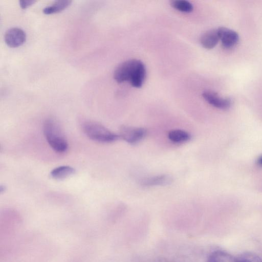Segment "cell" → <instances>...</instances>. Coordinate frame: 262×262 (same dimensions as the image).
I'll return each instance as SVG.
<instances>
[{
    "label": "cell",
    "instance_id": "7c38bea8",
    "mask_svg": "<svg viewBox=\"0 0 262 262\" xmlns=\"http://www.w3.org/2000/svg\"><path fill=\"white\" fill-rule=\"evenodd\" d=\"M72 3L71 1H57L51 5L45 7L43 9V13L46 14H52L60 12L67 7Z\"/></svg>",
    "mask_w": 262,
    "mask_h": 262
},
{
    "label": "cell",
    "instance_id": "3957f363",
    "mask_svg": "<svg viewBox=\"0 0 262 262\" xmlns=\"http://www.w3.org/2000/svg\"><path fill=\"white\" fill-rule=\"evenodd\" d=\"M82 130L90 139L100 143H111L117 140V135L102 124L92 121H86L82 125Z\"/></svg>",
    "mask_w": 262,
    "mask_h": 262
},
{
    "label": "cell",
    "instance_id": "2e32d148",
    "mask_svg": "<svg viewBox=\"0 0 262 262\" xmlns=\"http://www.w3.org/2000/svg\"><path fill=\"white\" fill-rule=\"evenodd\" d=\"M36 2V1L34 0H26V1H19V4L20 7L24 9L32 5Z\"/></svg>",
    "mask_w": 262,
    "mask_h": 262
},
{
    "label": "cell",
    "instance_id": "8992f818",
    "mask_svg": "<svg viewBox=\"0 0 262 262\" xmlns=\"http://www.w3.org/2000/svg\"><path fill=\"white\" fill-rule=\"evenodd\" d=\"M217 31L220 40L224 48L231 49L237 44L239 36L236 32L223 27L217 28Z\"/></svg>",
    "mask_w": 262,
    "mask_h": 262
},
{
    "label": "cell",
    "instance_id": "9c48e42d",
    "mask_svg": "<svg viewBox=\"0 0 262 262\" xmlns=\"http://www.w3.org/2000/svg\"><path fill=\"white\" fill-rule=\"evenodd\" d=\"M220 40L217 29H211L204 33L200 38L202 46L207 49L213 48Z\"/></svg>",
    "mask_w": 262,
    "mask_h": 262
},
{
    "label": "cell",
    "instance_id": "52a82bcc",
    "mask_svg": "<svg viewBox=\"0 0 262 262\" xmlns=\"http://www.w3.org/2000/svg\"><path fill=\"white\" fill-rule=\"evenodd\" d=\"M202 96L209 104L219 109H227L230 107L232 103L230 99L221 97L213 91H205L202 94Z\"/></svg>",
    "mask_w": 262,
    "mask_h": 262
},
{
    "label": "cell",
    "instance_id": "7a4b0ae2",
    "mask_svg": "<svg viewBox=\"0 0 262 262\" xmlns=\"http://www.w3.org/2000/svg\"><path fill=\"white\" fill-rule=\"evenodd\" d=\"M43 130L47 142L54 150L62 153L67 150V141L59 124L55 119H47L43 124Z\"/></svg>",
    "mask_w": 262,
    "mask_h": 262
},
{
    "label": "cell",
    "instance_id": "30bf717a",
    "mask_svg": "<svg viewBox=\"0 0 262 262\" xmlns=\"http://www.w3.org/2000/svg\"><path fill=\"white\" fill-rule=\"evenodd\" d=\"M207 262H238V260L227 252L217 250L209 254Z\"/></svg>",
    "mask_w": 262,
    "mask_h": 262
},
{
    "label": "cell",
    "instance_id": "6da1fadb",
    "mask_svg": "<svg viewBox=\"0 0 262 262\" xmlns=\"http://www.w3.org/2000/svg\"><path fill=\"white\" fill-rule=\"evenodd\" d=\"M146 76L144 64L140 60L129 59L120 63L115 69L114 78L118 83L129 81L135 88L142 86Z\"/></svg>",
    "mask_w": 262,
    "mask_h": 262
},
{
    "label": "cell",
    "instance_id": "ba28073f",
    "mask_svg": "<svg viewBox=\"0 0 262 262\" xmlns=\"http://www.w3.org/2000/svg\"><path fill=\"white\" fill-rule=\"evenodd\" d=\"M172 181L170 176L163 174L143 178L140 181V183L145 187L164 186L170 184Z\"/></svg>",
    "mask_w": 262,
    "mask_h": 262
},
{
    "label": "cell",
    "instance_id": "5bb4252c",
    "mask_svg": "<svg viewBox=\"0 0 262 262\" xmlns=\"http://www.w3.org/2000/svg\"><path fill=\"white\" fill-rule=\"evenodd\" d=\"M171 6L175 9L184 12H190L193 10L192 4L185 0H176L171 2Z\"/></svg>",
    "mask_w": 262,
    "mask_h": 262
},
{
    "label": "cell",
    "instance_id": "e0dca14e",
    "mask_svg": "<svg viewBox=\"0 0 262 262\" xmlns=\"http://www.w3.org/2000/svg\"><path fill=\"white\" fill-rule=\"evenodd\" d=\"M257 163L258 165L262 166V155L257 159Z\"/></svg>",
    "mask_w": 262,
    "mask_h": 262
},
{
    "label": "cell",
    "instance_id": "277c9868",
    "mask_svg": "<svg viewBox=\"0 0 262 262\" xmlns=\"http://www.w3.org/2000/svg\"><path fill=\"white\" fill-rule=\"evenodd\" d=\"M146 134V130L143 128L122 126L119 135L127 143L135 144L142 140Z\"/></svg>",
    "mask_w": 262,
    "mask_h": 262
},
{
    "label": "cell",
    "instance_id": "9a60e30c",
    "mask_svg": "<svg viewBox=\"0 0 262 262\" xmlns=\"http://www.w3.org/2000/svg\"><path fill=\"white\" fill-rule=\"evenodd\" d=\"M238 262H262V259L255 253L246 252L237 259Z\"/></svg>",
    "mask_w": 262,
    "mask_h": 262
},
{
    "label": "cell",
    "instance_id": "5b68a950",
    "mask_svg": "<svg viewBox=\"0 0 262 262\" xmlns=\"http://www.w3.org/2000/svg\"><path fill=\"white\" fill-rule=\"evenodd\" d=\"M26 39L25 31L17 27L9 29L4 35L6 43L11 48H16L22 45L25 42Z\"/></svg>",
    "mask_w": 262,
    "mask_h": 262
},
{
    "label": "cell",
    "instance_id": "8fae6325",
    "mask_svg": "<svg viewBox=\"0 0 262 262\" xmlns=\"http://www.w3.org/2000/svg\"><path fill=\"white\" fill-rule=\"evenodd\" d=\"M75 170L72 167L63 165L54 168L50 172L51 177L56 180H62L74 174Z\"/></svg>",
    "mask_w": 262,
    "mask_h": 262
},
{
    "label": "cell",
    "instance_id": "4fadbf2b",
    "mask_svg": "<svg viewBox=\"0 0 262 262\" xmlns=\"http://www.w3.org/2000/svg\"><path fill=\"white\" fill-rule=\"evenodd\" d=\"M168 138L174 143H182L186 142L190 139V134L182 129H173L168 134Z\"/></svg>",
    "mask_w": 262,
    "mask_h": 262
}]
</instances>
